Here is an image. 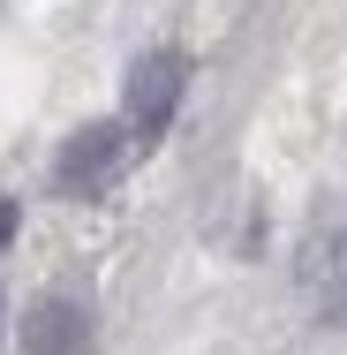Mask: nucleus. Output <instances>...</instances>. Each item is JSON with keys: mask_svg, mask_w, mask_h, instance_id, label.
<instances>
[{"mask_svg": "<svg viewBox=\"0 0 347 355\" xmlns=\"http://www.w3.org/2000/svg\"><path fill=\"white\" fill-rule=\"evenodd\" d=\"M310 287H317V318H332V325H347V227L332 234V250L317 257V272H310Z\"/></svg>", "mask_w": 347, "mask_h": 355, "instance_id": "20e7f679", "label": "nucleus"}, {"mask_svg": "<svg viewBox=\"0 0 347 355\" xmlns=\"http://www.w3.org/2000/svg\"><path fill=\"white\" fill-rule=\"evenodd\" d=\"M0 333H8V302H0Z\"/></svg>", "mask_w": 347, "mask_h": 355, "instance_id": "423d86ee", "label": "nucleus"}, {"mask_svg": "<svg viewBox=\"0 0 347 355\" xmlns=\"http://www.w3.org/2000/svg\"><path fill=\"white\" fill-rule=\"evenodd\" d=\"M181 91H189V53H174V46L143 53L136 69H129V98H121L129 137H136V144H159L166 129H174V114H181Z\"/></svg>", "mask_w": 347, "mask_h": 355, "instance_id": "f257e3e1", "label": "nucleus"}, {"mask_svg": "<svg viewBox=\"0 0 347 355\" xmlns=\"http://www.w3.org/2000/svg\"><path fill=\"white\" fill-rule=\"evenodd\" d=\"M23 355H91V302L69 287L38 295L23 318Z\"/></svg>", "mask_w": 347, "mask_h": 355, "instance_id": "7ed1b4c3", "label": "nucleus"}, {"mask_svg": "<svg viewBox=\"0 0 347 355\" xmlns=\"http://www.w3.org/2000/svg\"><path fill=\"white\" fill-rule=\"evenodd\" d=\"M8 242H15V205L0 197V250H8Z\"/></svg>", "mask_w": 347, "mask_h": 355, "instance_id": "39448f33", "label": "nucleus"}, {"mask_svg": "<svg viewBox=\"0 0 347 355\" xmlns=\"http://www.w3.org/2000/svg\"><path fill=\"white\" fill-rule=\"evenodd\" d=\"M136 151H143V144L129 137V121H91V129H75V137L61 144L53 182H61L69 197H98V189L121 182V166H129Z\"/></svg>", "mask_w": 347, "mask_h": 355, "instance_id": "f03ea898", "label": "nucleus"}]
</instances>
